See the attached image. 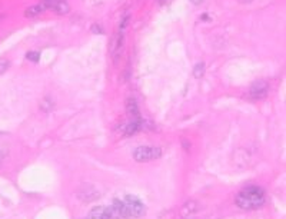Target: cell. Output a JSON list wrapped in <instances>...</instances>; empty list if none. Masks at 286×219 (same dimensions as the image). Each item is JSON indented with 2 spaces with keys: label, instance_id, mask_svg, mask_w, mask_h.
I'll return each mask as SVG.
<instances>
[{
  "label": "cell",
  "instance_id": "1",
  "mask_svg": "<svg viewBox=\"0 0 286 219\" xmlns=\"http://www.w3.org/2000/svg\"><path fill=\"white\" fill-rule=\"evenodd\" d=\"M265 191L259 186H247L236 195L235 202L242 209H258L265 204Z\"/></svg>",
  "mask_w": 286,
  "mask_h": 219
},
{
  "label": "cell",
  "instance_id": "2",
  "mask_svg": "<svg viewBox=\"0 0 286 219\" xmlns=\"http://www.w3.org/2000/svg\"><path fill=\"white\" fill-rule=\"evenodd\" d=\"M123 201L124 211L128 218H140L146 213V206L136 196H126Z\"/></svg>",
  "mask_w": 286,
  "mask_h": 219
},
{
  "label": "cell",
  "instance_id": "3",
  "mask_svg": "<svg viewBox=\"0 0 286 219\" xmlns=\"http://www.w3.org/2000/svg\"><path fill=\"white\" fill-rule=\"evenodd\" d=\"M161 157H162V149L152 148V146H139L133 152V158L138 162H149L153 159H159Z\"/></svg>",
  "mask_w": 286,
  "mask_h": 219
},
{
  "label": "cell",
  "instance_id": "4",
  "mask_svg": "<svg viewBox=\"0 0 286 219\" xmlns=\"http://www.w3.org/2000/svg\"><path fill=\"white\" fill-rule=\"evenodd\" d=\"M269 92V85L265 80H258L255 83L250 85L249 89V95L252 99H262Z\"/></svg>",
  "mask_w": 286,
  "mask_h": 219
},
{
  "label": "cell",
  "instance_id": "5",
  "mask_svg": "<svg viewBox=\"0 0 286 219\" xmlns=\"http://www.w3.org/2000/svg\"><path fill=\"white\" fill-rule=\"evenodd\" d=\"M108 211L112 219H129L126 215V211H124V205L122 199H115L108 208Z\"/></svg>",
  "mask_w": 286,
  "mask_h": 219
},
{
  "label": "cell",
  "instance_id": "6",
  "mask_svg": "<svg viewBox=\"0 0 286 219\" xmlns=\"http://www.w3.org/2000/svg\"><path fill=\"white\" fill-rule=\"evenodd\" d=\"M122 46H123V33L117 32L116 35L113 36V39L110 42V53L116 59V56L122 52Z\"/></svg>",
  "mask_w": 286,
  "mask_h": 219
},
{
  "label": "cell",
  "instance_id": "7",
  "mask_svg": "<svg viewBox=\"0 0 286 219\" xmlns=\"http://www.w3.org/2000/svg\"><path fill=\"white\" fill-rule=\"evenodd\" d=\"M87 219H112L106 206H96L89 212Z\"/></svg>",
  "mask_w": 286,
  "mask_h": 219
},
{
  "label": "cell",
  "instance_id": "8",
  "mask_svg": "<svg viewBox=\"0 0 286 219\" xmlns=\"http://www.w3.org/2000/svg\"><path fill=\"white\" fill-rule=\"evenodd\" d=\"M142 129V119H131V122H128V125L124 126V132L126 135H135Z\"/></svg>",
  "mask_w": 286,
  "mask_h": 219
},
{
  "label": "cell",
  "instance_id": "9",
  "mask_svg": "<svg viewBox=\"0 0 286 219\" xmlns=\"http://www.w3.org/2000/svg\"><path fill=\"white\" fill-rule=\"evenodd\" d=\"M126 110H128V115L132 119H138L139 117V108H138V103L133 98H128L126 101Z\"/></svg>",
  "mask_w": 286,
  "mask_h": 219
},
{
  "label": "cell",
  "instance_id": "10",
  "mask_svg": "<svg viewBox=\"0 0 286 219\" xmlns=\"http://www.w3.org/2000/svg\"><path fill=\"white\" fill-rule=\"evenodd\" d=\"M52 10H54L57 15H66L68 12H69V5H68V2L66 0H60V2H57L56 5H54Z\"/></svg>",
  "mask_w": 286,
  "mask_h": 219
},
{
  "label": "cell",
  "instance_id": "11",
  "mask_svg": "<svg viewBox=\"0 0 286 219\" xmlns=\"http://www.w3.org/2000/svg\"><path fill=\"white\" fill-rule=\"evenodd\" d=\"M45 10H46V8L43 6V3H40V5H36V6H31V8L27 9L24 15L27 16V17H35V16L43 13Z\"/></svg>",
  "mask_w": 286,
  "mask_h": 219
},
{
  "label": "cell",
  "instance_id": "12",
  "mask_svg": "<svg viewBox=\"0 0 286 219\" xmlns=\"http://www.w3.org/2000/svg\"><path fill=\"white\" fill-rule=\"evenodd\" d=\"M205 75V63H198L194 69V76L195 78H202Z\"/></svg>",
  "mask_w": 286,
  "mask_h": 219
},
{
  "label": "cell",
  "instance_id": "13",
  "mask_svg": "<svg viewBox=\"0 0 286 219\" xmlns=\"http://www.w3.org/2000/svg\"><path fill=\"white\" fill-rule=\"evenodd\" d=\"M40 108L45 110V112H50V110L53 109V102H52V99H50V98H45L43 102L40 103Z\"/></svg>",
  "mask_w": 286,
  "mask_h": 219
},
{
  "label": "cell",
  "instance_id": "14",
  "mask_svg": "<svg viewBox=\"0 0 286 219\" xmlns=\"http://www.w3.org/2000/svg\"><path fill=\"white\" fill-rule=\"evenodd\" d=\"M26 59H29L31 62H39L40 53L39 52H29V53L26 55Z\"/></svg>",
  "mask_w": 286,
  "mask_h": 219
},
{
  "label": "cell",
  "instance_id": "15",
  "mask_svg": "<svg viewBox=\"0 0 286 219\" xmlns=\"http://www.w3.org/2000/svg\"><path fill=\"white\" fill-rule=\"evenodd\" d=\"M9 66H10V62H9L8 59H0V75L8 71Z\"/></svg>",
  "mask_w": 286,
  "mask_h": 219
},
{
  "label": "cell",
  "instance_id": "16",
  "mask_svg": "<svg viewBox=\"0 0 286 219\" xmlns=\"http://www.w3.org/2000/svg\"><path fill=\"white\" fill-rule=\"evenodd\" d=\"M128 22H129V16L126 15L122 19V22H120V24H119V32H122L123 33V30H124V27H126V24H128Z\"/></svg>",
  "mask_w": 286,
  "mask_h": 219
},
{
  "label": "cell",
  "instance_id": "17",
  "mask_svg": "<svg viewBox=\"0 0 286 219\" xmlns=\"http://www.w3.org/2000/svg\"><path fill=\"white\" fill-rule=\"evenodd\" d=\"M92 32L93 33H99V35H103V29H102L101 26L99 24H92Z\"/></svg>",
  "mask_w": 286,
  "mask_h": 219
},
{
  "label": "cell",
  "instance_id": "18",
  "mask_svg": "<svg viewBox=\"0 0 286 219\" xmlns=\"http://www.w3.org/2000/svg\"><path fill=\"white\" fill-rule=\"evenodd\" d=\"M190 2H192L194 5H201V3H202V2H203V0H190Z\"/></svg>",
  "mask_w": 286,
  "mask_h": 219
},
{
  "label": "cell",
  "instance_id": "19",
  "mask_svg": "<svg viewBox=\"0 0 286 219\" xmlns=\"http://www.w3.org/2000/svg\"><path fill=\"white\" fill-rule=\"evenodd\" d=\"M240 3H250V2H252V0H239Z\"/></svg>",
  "mask_w": 286,
  "mask_h": 219
},
{
  "label": "cell",
  "instance_id": "20",
  "mask_svg": "<svg viewBox=\"0 0 286 219\" xmlns=\"http://www.w3.org/2000/svg\"><path fill=\"white\" fill-rule=\"evenodd\" d=\"M202 20H208V15L202 16Z\"/></svg>",
  "mask_w": 286,
  "mask_h": 219
},
{
  "label": "cell",
  "instance_id": "21",
  "mask_svg": "<svg viewBox=\"0 0 286 219\" xmlns=\"http://www.w3.org/2000/svg\"><path fill=\"white\" fill-rule=\"evenodd\" d=\"M166 3V0H161V5H165Z\"/></svg>",
  "mask_w": 286,
  "mask_h": 219
},
{
  "label": "cell",
  "instance_id": "22",
  "mask_svg": "<svg viewBox=\"0 0 286 219\" xmlns=\"http://www.w3.org/2000/svg\"><path fill=\"white\" fill-rule=\"evenodd\" d=\"M0 161H2V157H0Z\"/></svg>",
  "mask_w": 286,
  "mask_h": 219
}]
</instances>
